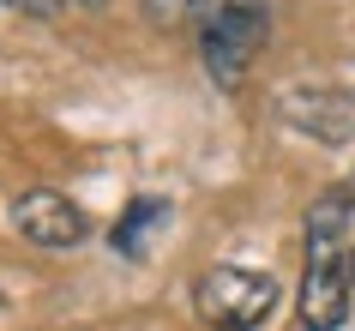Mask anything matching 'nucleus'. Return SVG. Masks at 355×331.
<instances>
[{
	"instance_id": "39448f33",
	"label": "nucleus",
	"mask_w": 355,
	"mask_h": 331,
	"mask_svg": "<svg viewBox=\"0 0 355 331\" xmlns=\"http://www.w3.org/2000/svg\"><path fill=\"white\" fill-rule=\"evenodd\" d=\"M168 223V205L163 199H132V211L121 223H114V253H145V241H150V229H163Z\"/></svg>"
},
{
	"instance_id": "6e6552de",
	"label": "nucleus",
	"mask_w": 355,
	"mask_h": 331,
	"mask_svg": "<svg viewBox=\"0 0 355 331\" xmlns=\"http://www.w3.org/2000/svg\"><path fill=\"white\" fill-rule=\"evenodd\" d=\"M349 289H355V247H349Z\"/></svg>"
},
{
	"instance_id": "0eeeda50",
	"label": "nucleus",
	"mask_w": 355,
	"mask_h": 331,
	"mask_svg": "<svg viewBox=\"0 0 355 331\" xmlns=\"http://www.w3.org/2000/svg\"><path fill=\"white\" fill-rule=\"evenodd\" d=\"M12 12H31V19H60L67 12V0H6Z\"/></svg>"
},
{
	"instance_id": "20e7f679",
	"label": "nucleus",
	"mask_w": 355,
	"mask_h": 331,
	"mask_svg": "<svg viewBox=\"0 0 355 331\" xmlns=\"http://www.w3.org/2000/svg\"><path fill=\"white\" fill-rule=\"evenodd\" d=\"M12 223H19L24 241H37V247H78L85 241V211H78L67 193H49V187H37V193H24L19 205H12Z\"/></svg>"
},
{
	"instance_id": "f03ea898",
	"label": "nucleus",
	"mask_w": 355,
	"mask_h": 331,
	"mask_svg": "<svg viewBox=\"0 0 355 331\" xmlns=\"http://www.w3.org/2000/svg\"><path fill=\"white\" fill-rule=\"evenodd\" d=\"M265 37H271L265 0H205L199 6V55H205V73L223 91H235L247 78V67L259 60Z\"/></svg>"
},
{
	"instance_id": "423d86ee",
	"label": "nucleus",
	"mask_w": 355,
	"mask_h": 331,
	"mask_svg": "<svg viewBox=\"0 0 355 331\" xmlns=\"http://www.w3.org/2000/svg\"><path fill=\"white\" fill-rule=\"evenodd\" d=\"M145 6H150V19H187V12H199V6H205V0H145Z\"/></svg>"
},
{
	"instance_id": "f257e3e1",
	"label": "nucleus",
	"mask_w": 355,
	"mask_h": 331,
	"mask_svg": "<svg viewBox=\"0 0 355 331\" xmlns=\"http://www.w3.org/2000/svg\"><path fill=\"white\" fill-rule=\"evenodd\" d=\"M355 187H337L307 217V271H301V325L337 331L349 319V247H343V217L355 211Z\"/></svg>"
},
{
	"instance_id": "7ed1b4c3",
	"label": "nucleus",
	"mask_w": 355,
	"mask_h": 331,
	"mask_svg": "<svg viewBox=\"0 0 355 331\" xmlns=\"http://www.w3.org/2000/svg\"><path fill=\"white\" fill-rule=\"evenodd\" d=\"M193 307L211 331H253L277 307V283L265 271H247V265H211L193 283Z\"/></svg>"
}]
</instances>
